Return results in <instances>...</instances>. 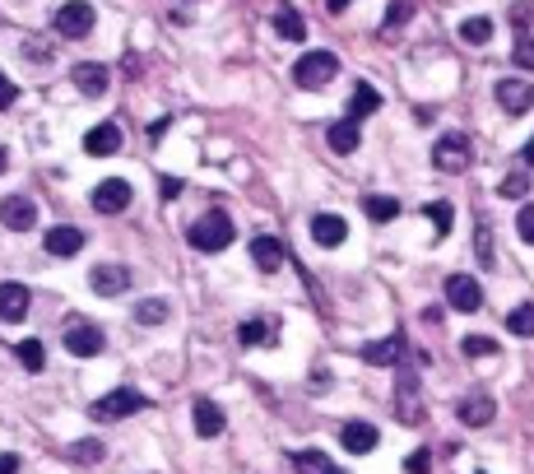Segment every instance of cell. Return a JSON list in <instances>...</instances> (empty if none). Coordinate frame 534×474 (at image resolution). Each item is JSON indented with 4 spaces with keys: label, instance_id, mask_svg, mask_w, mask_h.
Listing matches in <instances>:
<instances>
[{
    "label": "cell",
    "instance_id": "obj_47",
    "mask_svg": "<svg viewBox=\"0 0 534 474\" xmlns=\"http://www.w3.org/2000/svg\"><path fill=\"white\" fill-rule=\"evenodd\" d=\"M525 163L534 168V135H529V144H525Z\"/></svg>",
    "mask_w": 534,
    "mask_h": 474
},
{
    "label": "cell",
    "instance_id": "obj_12",
    "mask_svg": "<svg viewBox=\"0 0 534 474\" xmlns=\"http://www.w3.org/2000/svg\"><path fill=\"white\" fill-rule=\"evenodd\" d=\"M0 223H5L10 232H28L37 223V205L28 201V195H5V201H0Z\"/></svg>",
    "mask_w": 534,
    "mask_h": 474
},
{
    "label": "cell",
    "instance_id": "obj_30",
    "mask_svg": "<svg viewBox=\"0 0 534 474\" xmlns=\"http://www.w3.org/2000/svg\"><path fill=\"white\" fill-rule=\"evenodd\" d=\"M507 331L520 340H534V302H520L516 311H507Z\"/></svg>",
    "mask_w": 534,
    "mask_h": 474
},
{
    "label": "cell",
    "instance_id": "obj_11",
    "mask_svg": "<svg viewBox=\"0 0 534 474\" xmlns=\"http://www.w3.org/2000/svg\"><path fill=\"white\" fill-rule=\"evenodd\" d=\"M70 79H74V89L84 94V98H103V94H107V84H112L107 65H98V61H79V65L70 70Z\"/></svg>",
    "mask_w": 534,
    "mask_h": 474
},
{
    "label": "cell",
    "instance_id": "obj_22",
    "mask_svg": "<svg viewBox=\"0 0 534 474\" xmlns=\"http://www.w3.org/2000/svg\"><path fill=\"white\" fill-rule=\"evenodd\" d=\"M325 144H331L335 153H353V149L362 144V131H358L353 116H344V122H335L331 131H325Z\"/></svg>",
    "mask_w": 534,
    "mask_h": 474
},
{
    "label": "cell",
    "instance_id": "obj_3",
    "mask_svg": "<svg viewBox=\"0 0 534 474\" xmlns=\"http://www.w3.org/2000/svg\"><path fill=\"white\" fill-rule=\"evenodd\" d=\"M470 163H474V140H470V135L450 131V135H441V140L432 144V168H441V173H465Z\"/></svg>",
    "mask_w": 534,
    "mask_h": 474
},
{
    "label": "cell",
    "instance_id": "obj_44",
    "mask_svg": "<svg viewBox=\"0 0 534 474\" xmlns=\"http://www.w3.org/2000/svg\"><path fill=\"white\" fill-rule=\"evenodd\" d=\"M173 195H182V182L177 177H163V201H173Z\"/></svg>",
    "mask_w": 534,
    "mask_h": 474
},
{
    "label": "cell",
    "instance_id": "obj_7",
    "mask_svg": "<svg viewBox=\"0 0 534 474\" xmlns=\"http://www.w3.org/2000/svg\"><path fill=\"white\" fill-rule=\"evenodd\" d=\"M492 98L502 103L507 116H525V112L534 107V84H529V79L507 74V79H498V84H492Z\"/></svg>",
    "mask_w": 534,
    "mask_h": 474
},
{
    "label": "cell",
    "instance_id": "obj_19",
    "mask_svg": "<svg viewBox=\"0 0 534 474\" xmlns=\"http://www.w3.org/2000/svg\"><path fill=\"white\" fill-rule=\"evenodd\" d=\"M340 442H344V451H353V456H367V451H377L381 432H377L372 423H344Z\"/></svg>",
    "mask_w": 534,
    "mask_h": 474
},
{
    "label": "cell",
    "instance_id": "obj_48",
    "mask_svg": "<svg viewBox=\"0 0 534 474\" xmlns=\"http://www.w3.org/2000/svg\"><path fill=\"white\" fill-rule=\"evenodd\" d=\"M5 163H10V153H5V144H0V173H5Z\"/></svg>",
    "mask_w": 534,
    "mask_h": 474
},
{
    "label": "cell",
    "instance_id": "obj_27",
    "mask_svg": "<svg viewBox=\"0 0 534 474\" xmlns=\"http://www.w3.org/2000/svg\"><path fill=\"white\" fill-rule=\"evenodd\" d=\"M381 107V94L372 89V84H358L353 94H349V116H353V122H358V116H372Z\"/></svg>",
    "mask_w": 534,
    "mask_h": 474
},
{
    "label": "cell",
    "instance_id": "obj_35",
    "mask_svg": "<svg viewBox=\"0 0 534 474\" xmlns=\"http://www.w3.org/2000/svg\"><path fill=\"white\" fill-rule=\"evenodd\" d=\"M460 353H465V359H492V353H498V340H488V335H465V340H460Z\"/></svg>",
    "mask_w": 534,
    "mask_h": 474
},
{
    "label": "cell",
    "instance_id": "obj_16",
    "mask_svg": "<svg viewBox=\"0 0 534 474\" xmlns=\"http://www.w3.org/2000/svg\"><path fill=\"white\" fill-rule=\"evenodd\" d=\"M456 419L465 428H483V423L498 419V400H492V395H465V400L456 405Z\"/></svg>",
    "mask_w": 534,
    "mask_h": 474
},
{
    "label": "cell",
    "instance_id": "obj_28",
    "mask_svg": "<svg viewBox=\"0 0 534 474\" xmlns=\"http://www.w3.org/2000/svg\"><path fill=\"white\" fill-rule=\"evenodd\" d=\"M362 210H367V219H372V223H391L400 214V201H395V195H367Z\"/></svg>",
    "mask_w": 534,
    "mask_h": 474
},
{
    "label": "cell",
    "instance_id": "obj_15",
    "mask_svg": "<svg viewBox=\"0 0 534 474\" xmlns=\"http://www.w3.org/2000/svg\"><path fill=\"white\" fill-rule=\"evenodd\" d=\"M89 289L103 293V298H116V293L131 289V274H126V265H94L89 270Z\"/></svg>",
    "mask_w": 534,
    "mask_h": 474
},
{
    "label": "cell",
    "instance_id": "obj_14",
    "mask_svg": "<svg viewBox=\"0 0 534 474\" xmlns=\"http://www.w3.org/2000/svg\"><path fill=\"white\" fill-rule=\"evenodd\" d=\"M56 261H70V256H79L84 252V232H79L74 223H56V228H47V242H43Z\"/></svg>",
    "mask_w": 534,
    "mask_h": 474
},
{
    "label": "cell",
    "instance_id": "obj_23",
    "mask_svg": "<svg viewBox=\"0 0 534 474\" xmlns=\"http://www.w3.org/2000/svg\"><path fill=\"white\" fill-rule=\"evenodd\" d=\"M191 414H195V432H200V438H219L223 423H228V419H223V410H219L214 400H195V410H191Z\"/></svg>",
    "mask_w": 534,
    "mask_h": 474
},
{
    "label": "cell",
    "instance_id": "obj_2",
    "mask_svg": "<svg viewBox=\"0 0 534 474\" xmlns=\"http://www.w3.org/2000/svg\"><path fill=\"white\" fill-rule=\"evenodd\" d=\"M140 410H149V400L140 390H131V386H121V390H107V395H98V400L89 405V414L98 419V423H116V419H131V414H140Z\"/></svg>",
    "mask_w": 534,
    "mask_h": 474
},
{
    "label": "cell",
    "instance_id": "obj_13",
    "mask_svg": "<svg viewBox=\"0 0 534 474\" xmlns=\"http://www.w3.org/2000/svg\"><path fill=\"white\" fill-rule=\"evenodd\" d=\"M362 363H372V368H400L404 363V335H386L377 344H362Z\"/></svg>",
    "mask_w": 534,
    "mask_h": 474
},
{
    "label": "cell",
    "instance_id": "obj_42",
    "mask_svg": "<svg viewBox=\"0 0 534 474\" xmlns=\"http://www.w3.org/2000/svg\"><path fill=\"white\" fill-rule=\"evenodd\" d=\"M0 474H19V456L15 451H0Z\"/></svg>",
    "mask_w": 534,
    "mask_h": 474
},
{
    "label": "cell",
    "instance_id": "obj_34",
    "mask_svg": "<svg viewBox=\"0 0 534 474\" xmlns=\"http://www.w3.org/2000/svg\"><path fill=\"white\" fill-rule=\"evenodd\" d=\"M498 195H502V201H525V195H529V177L525 173H507L498 182Z\"/></svg>",
    "mask_w": 534,
    "mask_h": 474
},
{
    "label": "cell",
    "instance_id": "obj_46",
    "mask_svg": "<svg viewBox=\"0 0 534 474\" xmlns=\"http://www.w3.org/2000/svg\"><path fill=\"white\" fill-rule=\"evenodd\" d=\"M325 5H331V15H340V10H349L353 0H325Z\"/></svg>",
    "mask_w": 534,
    "mask_h": 474
},
{
    "label": "cell",
    "instance_id": "obj_4",
    "mask_svg": "<svg viewBox=\"0 0 534 474\" xmlns=\"http://www.w3.org/2000/svg\"><path fill=\"white\" fill-rule=\"evenodd\" d=\"M335 74H340V56H335V52H307V56L293 65L298 89H325Z\"/></svg>",
    "mask_w": 534,
    "mask_h": 474
},
{
    "label": "cell",
    "instance_id": "obj_37",
    "mask_svg": "<svg viewBox=\"0 0 534 474\" xmlns=\"http://www.w3.org/2000/svg\"><path fill=\"white\" fill-rule=\"evenodd\" d=\"M414 19V0H391V10H386V33H395L400 24Z\"/></svg>",
    "mask_w": 534,
    "mask_h": 474
},
{
    "label": "cell",
    "instance_id": "obj_9",
    "mask_svg": "<svg viewBox=\"0 0 534 474\" xmlns=\"http://www.w3.org/2000/svg\"><path fill=\"white\" fill-rule=\"evenodd\" d=\"M65 349L74 353V359H98V353H103V331L74 316V321L65 326Z\"/></svg>",
    "mask_w": 534,
    "mask_h": 474
},
{
    "label": "cell",
    "instance_id": "obj_29",
    "mask_svg": "<svg viewBox=\"0 0 534 474\" xmlns=\"http://www.w3.org/2000/svg\"><path fill=\"white\" fill-rule=\"evenodd\" d=\"M168 302H163V298H144V302H135V326H163V321H168Z\"/></svg>",
    "mask_w": 534,
    "mask_h": 474
},
{
    "label": "cell",
    "instance_id": "obj_18",
    "mask_svg": "<svg viewBox=\"0 0 534 474\" xmlns=\"http://www.w3.org/2000/svg\"><path fill=\"white\" fill-rule=\"evenodd\" d=\"M344 237H349V223L340 214H316L312 219V242L316 247H344Z\"/></svg>",
    "mask_w": 534,
    "mask_h": 474
},
{
    "label": "cell",
    "instance_id": "obj_21",
    "mask_svg": "<svg viewBox=\"0 0 534 474\" xmlns=\"http://www.w3.org/2000/svg\"><path fill=\"white\" fill-rule=\"evenodd\" d=\"M252 261H256V270L274 274L283 265V242L279 237H252Z\"/></svg>",
    "mask_w": 534,
    "mask_h": 474
},
{
    "label": "cell",
    "instance_id": "obj_25",
    "mask_svg": "<svg viewBox=\"0 0 534 474\" xmlns=\"http://www.w3.org/2000/svg\"><path fill=\"white\" fill-rule=\"evenodd\" d=\"M293 469L298 474H340V465L325 451H293Z\"/></svg>",
    "mask_w": 534,
    "mask_h": 474
},
{
    "label": "cell",
    "instance_id": "obj_5",
    "mask_svg": "<svg viewBox=\"0 0 534 474\" xmlns=\"http://www.w3.org/2000/svg\"><path fill=\"white\" fill-rule=\"evenodd\" d=\"M94 24H98V15H94L89 0H65V5L56 10V19H52V28H56L61 37H70V43L89 37V33H94Z\"/></svg>",
    "mask_w": 534,
    "mask_h": 474
},
{
    "label": "cell",
    "instance_id": "obj_33",
    "mask_svg": "<svg viewBox=\"0 0 534 474\" xmlns=\"http://www.w3.org/2000/svg\"><path fill=\"white\" fill-rule=\"evenodd\" d=\"M103 451H107V447H103L98 438H84V442H70V447H65V456H70V460H79V465L103 460Z\"/></svg>",
    "mask_w": 534,
    "mask_h": 474
},
{
    "label": "cell",
    "instance_id": "obj_8",
    "mask_svg": "<svg viewBox=\"0 0 534 474\" xmlns=\"http://www.w3.org/2000/svg\"><path fill=\"white\" fill-rule=\"evenodd\" d=\"M131 182L126 177H103L98 186H94V195H89V205L98 210V214H121V210H126L131 205Z\"/></svg>",
    "mask_w": 534,
    "mask_h": 474
},
{
    "label": "cell",
    "instance_id": "obj_10",
    "mask_svg": "<svg viewBox=\"0 0 534 474\" xmlns=\"http://www.w3.org/2000/svg\"><path fill=\"white\" fill-rule=\"evenodd\" d=\"M446 302L456 307V311H479L483 307V289H479V280H470V274H450L446 280Z\"/></svg>",
    "mask_w": 534,
    "mask_h": 474
},
{
    "label": "cell",
    "instance_id": "obj_41",
    "mask_svg": "<svg viewBox=\"0 0 534 474\" xmlns=\"http://www.w3.org/2000/svg\"><path fill=\"white\" fill-rule=\"evenodd\" d=\"M15 103H19V89L10 84V74L0 70V112H5V107H15Z\"/></svg>",
    "mask_w": 534,
    "mask_h": 474
},
{
    "label": "cell",
    "instance_id": "obj_32",
    "mask_svg": "<svg viewBox=\"0 0 534 474\" xmlns=\"http://www.w3.org/2000/svg\"><path fill=\"white\" fill-rule=\"evenodd\" d=\"M15 353H19V363H24V372H43V368H47V349H43V344H37V340H24V344H19Z\"/></svg>",
    "mask_w": 534,
    "mask_h": 474
},
{
    "label": "cell",
    "instance_id": "obj_1",
    "mask_svg": "<svg viewBox=\"0 0 534 474\" xmlns=\"http://www.w3.org/2000/svg\"><path fill=\"white\" fill-rule=\"evenodd\" d=\"M186 237H191L195 252H223V247L232 242V219L219 214V210H210V214H200V219L191 223Z\"/></svg>",
    "mask_w": 534,
    "mask_h": 474
},
{
    "label": "cell",
    "instance_id": "obj_17",
    "mask_svg": "<svg viewBox=\"0 0 534 474\" xmlns=\"http://www.w3.org/2000/svg\"><path fill=\"white\" fill-rule=\"evenodd\" d=\"M28 302H33V293L19 280H5V284H0V321H24Z\"/></svg>",
    "mask_w": 534,
    "mask_h": 474
},
{
    "label": "cell",
    "instance_id": "obj_6",
    "mask_svg": "<svg viewBox=\"0 0 534 474\" xmlns=\"http://www.w3.org/2000/svg\"><path fill=\"white\" fill-rule=\"evenodd\" d=\"M395 414H400V423H419V419H423L419 377H414V368H409V363L395 368Z\"/></svg>",
    "mask_w": 534,
    "mask_h": 474
},
{
    "label": "cell",
    "instance_id": "obj_36",
    "mask_svg": "<svg viewBox=\"0 0 534 474\" xmlns=\"http://www.w3.org/2000/svg\"><path fill=\"white\" fill-rule=\"evenodd\" d=\"M423 214L432 219V228H437V237H446V232H450V219H456V210H450V201H432V205H428Z\"/></svg>",
    "mask_w": 534,
    "mask_h": 474
},
{
    "label": "cell",
    "instance_id": "obj_38",
    "mask_svg": "<svg viewBox=\"0 0 534 474\" xmlns=\"http://www.w3.org/2000/svg\"><path fill=\"white\" fill-rule=\"evenodd\" d=\"M511 61H516V65H525V70H534V37H529V33H520V37H516Z\"/></svg>",
    "mask_w": 534,
    "mask_h": 474
},
{
    "label": "cell",
    "instance_id": "obj_31",
    "mask_svg": "<svg viewBox=\"0 0 534 474\" xmlns=\"http://www.w3.org/2000/svg\"><path fill=\"white\" fill-rule=\"evenodd\" d=\"M460 43H474V47L492 43V19H483V15L465 19V24H460Z\"/></svg>",
    "mask_w": 534,
    "mask_h": 474
},
{
    "label": "cell",
    "instance_id": "obj_20",
    "mask_svg": "<svg viewBox=\"0 0 534 474\" xmlns=\"http://www.w3.org/2000/svg\"><path fill=\"white\" fill-rule=\"evenodd\" d=\"M116 149H121V126L116 122H103L84 135V153H94V158H112Z\"/></svg>",
    "mask_w": 534,
    "mask_h": 474
},
{
    "label": "cell",
    "instance_id": "obj_39",
    "mask_svg": "<svg viewBox=\"0 0 534 474\" xmlns=\"http://www.w3.org/2000/svg\"><path fill=\"white\" fill-rule=\"evenodd\" d=\"M479 265H483V270L498 265V256H492V232H488V223H479Z\"/></svg>",
    "mask_w": 534,
    "mask_h": 474
},
{
    "label": "cell",
    "instance_id": "obj_45",
    "mask_svg": "<svg viewBox=\"0 0 534 474\" xmlns=\"http://www.w3.org/2000/svg\"><path fill=\"white\" fill-rule=\"evenodd\" d=\"M441 321V307H423V326H437Z\"/></svg>",
    "mask_w": 534,
    "mask_h": 474
},
{
    "label": "cell",
    "instance_id": "obj_24",
    "mask_svg": "<svg viewBox=\"0 0 534 474\" xmlns=\"http://www.w3.org/2000/svg\"><path fill=\"white\" fill-rule=\"evenodd\" d=\"M237 340L246 349H256V344H274V321H265V316H252V321H242L237 326Z\"/></svg>",
    "mask_w": 534,
    "mask_h": 474
},
{
    "label": "cell",
    "instance_id": "obj_43",
    "mask_svg": "<svg viewBox=\"0 0 534 474\" xmlns=\"http://www.w3.org/2000/svg\"><path fill=\"white\" fill-rule=\"evenodd\" d=\"M428 469V451H414V456H409V474H423Z\"/></svg>",
    "mask_w": 534,
    "mask_h": 474
},
{
    "label": "cell",
    "instance_id": "obj_26",
    "mask_svg": "<svg viewBox=\"0 0 534 474\" xmlns=\"http://www.w3.org/2000/svg\"><path fill=\"white\" fill-rule=\"evenodd\" d=\"M274 33L289 37V43H302V37H307V24H302V15H298L293 5H283V10L274 15Z\"/></svg>",
    "mask_w": 534,
    "mask_h": 474
},
{
    "label": "cell",
    "instance_id": "obj_40",
    "mask_svg": "<svg viewBox=\"0 0 534 474\" xmlns=\"http://www.w3.org/2000/svg\"><path fill=\"white\" fill-rule=\"evenodd\" d=\"M516 232L525 237V242H534V205H525V210L516 214Z\"/></svg>",
    "mask_w": 534,
    "mask_h": 474
}]
</instances>
